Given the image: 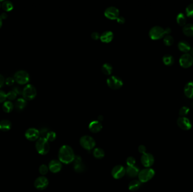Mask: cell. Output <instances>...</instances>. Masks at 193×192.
<instances>
[{"mask_svg": "<svg viewBox=\"0 0 193 192\" xmlns=\"http://www.w3.org/2000/svg\"><path fill=\"white\" fill-rule=\"evenodd\" d=\"M141 161L143 166L146 167V168H149L151 166H153L154 163V157L152 154L146 153L142 154Z\"/></svg>", "mask_w": 193, "mask_h": 192, "instance_id": "obj_15", "label": "cell"}, {"mask_svg": "<svg viewBox=\"0 0 193 192\" xmlns=\"http://www.w3.org/2000/svg\"><path fill=\"white\" fill-rule=\"evenodd\" d=\"M103 119H104V116H103L99 115V116L98 117V121H99V122L101 121H102Z\"/></svg>", "mask_w": 193, "mask_h": 192, "instance_id": "obj_48", "label": "cell"}, {"mask_svg": "<svg viewBox=\"0 0 193 192\" xmlns=\"http://www.w3.org/2000/svg\"><path fill=\"white\" fill-rule=\"evenodd\" d=\"M186 13L188 17H193V2L189 4L186 7Z\"/></svg>", "mask_w": 193, "mask_h": 192, "instance_id": "obj_35", "label": "cell"}, {"mask_svg": "<svg viewBox=\"0 0 193 192\" xmlns=\"http://www.w3.org/2000/svg\"><path fill=\"white\" fill-rule=\"evenodd\" d=\"M58 158L61 162L69 164L71 163L74 160L75 153L70 146L64 145L59 149L58 152Z\"/></svg>", "mask_w": 193, "mask_h": 192, "instance_id": "obj_1", "label": "cell"}, {"mask_svg": "<svg viewBox=\"0 0 193 192\" xmlns=\"http://www.w3.org/2000/svg\"><path fill=\"white\" fill-rule=\"evenodd\" d=\"M14 79L18 84H27L30 80L29 73L24 70H19L14 74Z\"/></svg>", "mask_w": 193, "mask_h": 192, "instance_id": "obj_3", "label": "cell"}, {"mask_svg": "<svg viewBox=\"0 0 193 192\" xmlns=\"http://www.w3.org/2000/svg\"><path fill=\"white\" fill-rule=\"evenodd\" d=\"M93 154L94 157L96 158L102 159V158H104L105 153H104V151L102 149L97 148L94 150V151L93 152Z\"/></svg>", "mask_w": 193, "mask_h": 192, "instance_id": "obj_31", "label": "cell"}, {"mask_svg": "<svg viewBox=\"0 0 193 192\" xmlns=\"http://www.w3.org/2000/svg\"><path fill=\"white\" fill-rule=\"evenodd\" d=\"M163 42L164 44L167 46H170L174 42V39L172 36L169 35H166L164 36L163 38Z\"/></svg>", "mask_w": 193, "mask_h": 192, "instance_id": "obj_32", "label": "cell"}, {"mask_svg": "<svg viewBox=\"0 0 193 192\" xmlns=\"http://www.w3.org/2000/svg\"><path fill=\"white\" fill-rule=\"evenodd\" d=\"M49 185V180L48 179L43 176H40L38 178H37L35 181L34 183V185L36 189L38 190H43V189H46Z\"/></svg>", "mask_w": 193, "mask_h": 192, "instance_id": "obj_13", "label": "cell"}, {"mask_svg": "<svg viewBox=\"0 0 193 192\" xmlns=\"http://www.w3.org/2000/svg\"><path fill=\"white\" fill-rule=\"evenodd\" d=\"M80 144L83 148L87 151H90L95 146V140L89 135H84L80 139Z\"/></svg>", "mask_w": 193, "mask_h": 192, "instance_id": "obj_7", "label": "cell"}, {"mask_svg": "<svg viewBox=\"0 0 193 192\" xmlns=\"http://www.w3.org/2000/svg\"><path fill=\"white\" fill-rule=\"evenodd\" d=\"M12 122L8 119H3L0 121V130L8 131L12 128Z\"/></svg>", "mask_w": 193, "mask_h": 192, "instance_id": "obj_21", "label": "cell"}, {"mask_svg": "<svg viewBox=\"0 0 193 192\" xmlns=\"http://www.w3.org/2000/svg\"><path fill=\"white\" fill-rule=\"evenodd\" d=\"M36 149L38 153L41 155H45L49 152L50 145L45 137H40L36 143Z\"/></svg>", "mask_w": 193, "mask_h": 192, "instance_id": "obj_2", "label": "cell"}, {"mask_svg": "<svg viewBox=\"0 0 193 192\" xmlns=\"http://www.w3.org/2000/svg\"><path fill=\"white\" fill-rule=\"evenodd\" d=\"M6 98V93L2 90H0V103L5 102Z\"/></svg>", "mask_w": 193, "mask_h": 192, "instance_id": "obj_41", "label": "cell"}, {"mask_svg": "<svg viewBox=\"0 0 193 192\" xmlns=\"http://www.w3.org/2000/svg\"><path fill=\"white\" fill-rule=\"evenodd\" d=\"M14 108V104L11 101H5L3 105V111L6 113L11 112Z\"/></svg>", "mask_w": 193, "mask_h": 192, "instance_id": "obj_26", "label": "cell"}, {"mask_svg": "<svg viewBox=\"0 0 193 192\" xmlns=\"http://www.w3.org/2000/svg\"><path fill=\"white\" fill-rule=\"evenodd\" d=\"M17 96V94L15 93L14 91H10L8 92V93H6V98L9 99V100H13L14 99H16Z\"/></svg>", "mask_w": 193, "mask_h": 192, "instance_id": "obj_38", "label": "cell"}, {"mask_svg": "<svg viewBox=\"0 0 193 192\" xmlns=\"http://www.w3.org/2000/svg\"><path fill=\"white\" fill-rule=\"evenodd\" d=\"M49 170L53 173H57L61 170L62 165L59 161L53 160L49 162Z\"/></svg>", "mask_w": 193, "mask_h": 192, "instance_id": "obj_16", "label": "cell"}, {"mask_svg": "<svg viewBox=\"0 0 193 192\" xmlns=\"http://www.w3.org/2000/svg\"><path fill=\"white\" fill-rule=\"evenodd\" d=\"M26 105H27V100L24 98L18 99L15 103V107L18 111H22L25 108Z\"/></svg>", "mask_w": 193, "mask_h": 192, "instance_id": "obj_22", "label": "cell"}, {"mask_svg": "<svg viewBox=\"0 0 193 192\" xmlns=\"http://www.w3.org/2000/svg\"><path fill=\"white\" fill-rule=\"evenodd\" d=\"M178 47L180 50L185 52L190 51V49H191L190 44H189L187 41H185V40L179 41L178 43Z\"/></svg>", "mask_w": 193, "mask_h": 192, "instance_id": "obj_23", "label": "cell"}, {"mask_svg": "<svg viewBox=\"0 0 193 192\" xmlns=\"http://www.w3.org/2000/svg\"><path fill=\"white\" fill-rule=\"evenodd\" d=\"M5 83V79L4 78L3 75L0 74V88L3 86Z\"/></svg>", "mask_w": 193, "mask_h": 192, "instance_id": "obj_45", "label": "cell"}, {"mask_svg": "<svg viewBox=\"0 0 193 192\" xmlns=\"http://www.w3.org/2000/svg\"><path fill=\"white\" fill-rule=\"evenodd\" d=\"M139 151L141 154H145L146 153V148L144 145H141L139 146Z\"/></svg>", "mask_w": 193, "mask_h": 192, "instance_id": "obj_44", "label": "cell"}, {"mask_svg": "<svg viewBox=\"0 0 193 192\" xmlns=\"http://www.w3.org/2000/svg\"><path fill=\"white\" fill-rule=\"evenodd\" d=\"M106 17L110 19H116L119 16V9L114 6H110L107 7L104 12Z\"/></svg>", "mask_w": 193, "mask_h": 192, "instance_id": "obj_10", "label": "cell"}, {"mask_svg": "<svg viewBox=\"0 0 193 192\" xmlns=\"http://www.w3.org/2000/svg\"><path fill=\"white\" fill-rule=\"evenodd\" d=\"M190 55L193 56V47H191L190 50Z\"/></svg>", "mask_w": 193, "mask_h": 192, "instance_id": "obj_49", "label": "cell"}, {"mask_svg": "<svg viewBox=\"0 0 193 192\" xmlns=\"http://www.w3.org/2000/svg\"><path fill=\"white\" fill-rule=\"evenodd\" d=\"M102 128V125L101 122L98 120H94L90 122L89 124V129L90 131L93 133H97L101 131Z\"/></svg>", "mask_w": 193, "mask_h": 192, "instance_id": "obj_17", "label": "cell"}, {"mask_svg": "<svg viewBox=\"0 0 193 192\" xmlns=\"http://www.w3.org/2000/svg\"><path fill=\"white\" fill-rule=\"evenodd\" d=\"M127 165L128 166H135V158L133 157H129L127 159Z\"/></svg>", "mask_w": 193, "mask_h": 192, "instance_id": "obj_39", "label": "cell"}, {"mask_svg": "<svg viewBox=\"0 0 193 192\" xmlns=\"http://www.w3.org/2000/svg\"><path fill=\"white\" fill-rule=\"evenodd\" d=\"M3 9L6 12H10L14 8V5L10 1H4L2 3Z\"/></svg>", "mask_w": 193, "mask_h": 192, "instance_id": "obj_30", "label": "cell"}, {"mask_svg": "<svg viewBox=\"0 0 193 192\" xmlns=\"http://www.w3.org/2000/svg\"><path fill=\"white\" fill-rule=\"evenodd\" d=\"M116 20H117V22H118L120 24L124 23L125 21L124 17H122V16H119L118 17L116 18Z\"/></svg>", "mask_w": 193, "mask_h": 192, "instance_id": "obj_46", "label": "cell"}, {"mask_svg": "<svg viewBox=\"0 0 193 192\" xmlns=\"http://www.w3.org/2000/svg\"><path fill=\"white\" fill-rule=\"evenodd\" d=\"M180 64L184 68L190 67L193 63V57L189 53H185L179 59Z\"/></svg>", "mask_w": 193, "mask_h": 192, "instance_id": "obj_9", "label": "cell"}, {"mask_svg": "<svg viewBox=\"0 0 193 192\" xmlns=\"http://www.w3.org/2000/svg\"><path fill=\"white\" fill-rule=\"evenodd\" d=\"M163 61L164 62V64L167 65H171L174 63V58L173 56L169 54H165L163 56Z\"/></svg>", "mask_w": 193, "mask_h": 192, "instance_id": "obj_28", "label": "cell"}, {"mask_svg": "<svg viewBox=\"0 0 193 192\" xmlns=\"http://www.w3.org/2000/svg\"><path fill=\"white\" fill-rule=\"evenodd\" d=\"M141 185V183L140 181L134 180L129 184L128 187H129V189L130 190L135 191L140 188Z\"/></svg>", "mask_w": 193, "mask_h": 192, "instance_id": "obj_27", "label": "cell"}, {"mask_svg": "<svg viewBox=\"0 0 193 192\" xmlns=\"http://www.w3.org/2000/svg\"><path fill=\"white\" fill-rule=\"evenodd\" d=\"M48 171H49V167L45 165H41L39 167V172L42 175H46L48 172Z\"/></svg>", "mask_w": 193, "mask_h": 192, "instance_id": "obj_37", "label": "cell"}, {"mask_svg": "<svg viewBox=\"0 0 193 192\" xmlns=\"http://www.w3.org/2000/svg\"><path fill=\"white\" fill-rule=\"evenodd\" d=\"M126 174V169L124 166L116 165L113 168L111 171V175L113 178L115 179H121Z\"/></svg>", "mask_w": 193, "mask_h": 192, "instance_id": "obj_12", "label": "cell"}, {"mask_svg": "<svg viewBox=\"0 0 193 192\" xmlns=\"http://www.w3.org/2000/svg\"><path fill=\"white\" fill-rule=\"evenodd\" d=\"M0 17L2 19H6L8 17V14L6 12H2L1 14L0 15Z\"/></svg>", "mask_w": 193, "mask_h": 192, "instance_id": "obj_47", "label": "cell"}, {"mask_svg": "<svg viewBox=\"0 0 193 192\" xmlns=\"http://www.w3.org/2000/svg\"><path fill=\"white\" fill-rule=\"evenodd\" d=\"M176 21H177V23L179 24V25L185 26L186 24V16L185 15L184 13L180 12L176 17Z\"/></svg>", "mask_w": 193, "mask_h": 192, "instance_id": "obj_29", "label": "cell"}, {"mask_svg": "<svg viewBox=\"0 0 193 192\" xmlns=\"http://www.w3.org/2000/svg\"><path fill=\"white\" fill-rule=\"evenodd\" d=\"M184 93L185 95L189 98H193V81L188 82L184 87Z\"/></svg>", "mask_w": 193, "mask_h": 192, "instance_id": "obj_20", "label": "cell"}, {"mask_svg": "<svg viewBox=\"0 0 193 192\" xmlns=\"http://www.w3.org/2000/svg\"><path fill=\"white\" fill-rule=\"evenodd\" d=\"M40 134L39 130L35 128H28L26 130L25 132L26 139L31 142L38 140L40 138Z\"/></svg>", "mask_w": 193, "mask_h": 192, "instance_id": "obj_11", "label": "cell"}, {"mask_svg": "<svg viewBox=\"0 0 193 192\" xmlns=\"http://www.w3.org/2000/svg\"><path fill=\"white\" fill-rule=\"evenodd\" d=\"M15 81L14 77H9L5 79V84L8 86H12L14 84Z\"/></svg>", "mask_w": 193, "mask_h": 192, "instance_id": "obj_40", "label": "cell"}, {"mask_svg": "<svg viewBox=\"0 0 193 192\" xmlns=\"http://www.w3.org/2000/svg\"><path fill=\"white\" fill-rule=\"evenodd\" d=\"M114 38V33L111 31H106L101 35L100 39L103 42L109 43L113 40Z\"/></svg>", "mask_w": 193, "mask_h": 192, "instance_id": "obj_18", "label": "cell"}, {"mask_svg": "<svg viewBox=\"0 0 193 192\" xmlns=\"http://www.w3.org/2000/svg\"><path fill=\"white\" fill-rule=\"evenodd\" d=\"M190 111L189 108L187 106H183L179 110V114L180 116H184L185 115H186L188 112Z\"/></svg>", "mask_w": 193, "mask_h": 192, "instance_id": "obj_36", "label": "cell"}, {"mask_svg": "<svg viewBox=\"0 0 193 192\" xmlns=\"http://www.w3.org/2000/svg\"><path fill=\"white\" fill-rule=\"evenodd\" d=\"M1 5H1V3H0V7H1Z\"/></svg>", "mask_w": 193, "mask_h": 192, "instance_id": "obj_51", "label": "cell"}, {"mask_svg": "<svg viewBox=\"0 0 193 192\" xmlns=\"http://www.w3.org/2000/svg\"><path fill=\"white\" fill-rule=\"evenodd\" d=\"M149 36L153 40H158L166 35L165 29L159 26H153L149 31Z\"/></svg>", "mask_w": 193, "mask_h": 192, "instance_id": "obj_8", "label": "cell"}, {"mask_svg": "<svg viewBox=\"0 0 193 192\" xmlns=\"http://www.w3.org/2000/svg\"><path fill=\"white\" fill-rule=\"evenodd\" d=\"M85 169L84 164L81 162L80 163H74V170L75 171L78 173H80L84 171Z\"/></svg>", "mask_w": 193, "mask_h": 192, "instance_id": "obj_33", "label": "cell"}, {"mask_svg": "<svg viewBox=\"0 0 193 192\" xmlns=\"http://www.w3.org/2000/svg\"><path fill=\"white\" fill-rule=\"evenodd\" d=\"M37 95L36 87L31 84H28L23 89L22 95L26 100H31L34 99Z\"/></svg>", "mask_w": 193, "mask_h": 192, "instance_id": "obj_6", "label": "cell"}, {"mask_svg": "<svg viewBox=\"0 0 193 192\" xmlns=\"http://www.w3.org/2000/svg\"><path fill=\"white\" fill-rule=\"evenodd\" d=\"M177 123L179 127L184 130H189L192 127V125L190 120L186 117H180L177 119Z\"/></svg>", "mask_w": 193, "mask_h": 192, "instance_id": "obj_14", "label": "cell"}, {"mask_svg": "<svg viewBox=\"0 0 193 192\" xmlns=\"http://www.w3.org/2000/svg\"><path fill=\"white\" fill-rule=\"evenodd\" d=\"M56 137H57V135L55 132L50 131L48 132L45 137L48 140V142H53L56 139Z\"/></svg>", "mask_w": 193, "mask_h": 192, "instance_id": "obj_34", "label": "cell"}, {"mask_svg": "<svg viewBox=\"0 0 193 192\" xmlns=\"http://www.w3.org/2000/svg\"><path fill=\"white\" fill-rule=\"evenodd\" d=\"M107 84L109 87L114 90L119 89L122 87L123 84V82L122 79L119 76L115 75L109 76L106 80Z\"/></svg>", "mask_w": 193, "mask_h": 192, "instance_id": "obj_5", "label": "cell"}, {"mask_svg": "<svg viewBox=\"0 0 193 192\" xmlns=\"http://www.w3.org/2000/svg\"><path fill=\"white\" fill-rule=\"evenodd\" d=\"M13 91L18 95H22L23 94V90L19 86H14L13 89Z\"/></svg>", "mask_w": 193, "mask_h": 192, "instance_id": "obj_42", "label": "cell"}, {"mask_svg": "<svg viewBox=\"0 0 193 192\" xmlns=\"http://www.w3.org/2000/svg\"><path fill=\"white\" fill-rule=\"evenodd\" d=\"M139 168L135 166H128L126 169V174L130 178H135L139 175Z\"/></svg>", "mask_w": 193, "mask_h": 192, "instance_id": "obj_19", "label": "cell"}, {"mask_svg": "<svg viewBox=\"0 0 193 192\" xmlns=\"http://www.w3.org/2000/svg\"><path fill=\"white\" fill-rule=\"evenodd\" d=\"M182 31L185 35L187 36H193V24H186L183 26Z\"/></svg>", "mask_w": 193, "mask_h": 192, "instance_id": "obj_24", "label": "cell"}, {"mask_svg": "<svg viewBox=\"0 0 193 192\" xmlns=\"http://www.w3.org/2000/svg\"><path fill=\"white\" fill-rule=\"evenodd\" d=\"M91 36H92V38L93 39H94V40H98L99 38H100L101 35L98 32H93L91 34Z\"/></svg>", "mask_w": 193, "mask_h": 192, "instance_id": "obj_43", "label": "cell"}, {"mask_svg": "<svg viewBox=\"0 0 193 192\" xmlns=\"http://www.w3.org/2000/svg\"><path fill=\"white\" fill-rule=\"evenodd\" d=\"M155 175V171L151 168H146L139 172V181L141 183H146L150 180Z\"/></svg>", "mask_w": 193, "mask_h": 192, "instance_id": "obj_4", "label": "cell"}, {"mask_svg": "<svg viewBox=\"0 0 193 192\" xmlns=\"http://www.w3.org/2000/svg\"><path fill=\"white\" fill-rule=\"evenodd\" d=\"M3 26V19H1V17H0V28Z\"/></svg>", "mask_w": 193, "mask_h": 192, "instance_id": "obj_50", "label": "cell"}, {"mask_svg": "<svg viewBox=\"0 0 193 192\" xmlns=\"http://www.w3.org/2000/svg\"><path fill=\"white\" fill-rule=\"evenodd\" d=\"M101 70L104 74L109 75L113 72V67L112 65L109 63H105L102 65Z\"/></svg>", "mask_w": 193, "mask_h": 192, "instance_id": "obj_25", "label": "cell"}]
</instances>
